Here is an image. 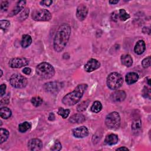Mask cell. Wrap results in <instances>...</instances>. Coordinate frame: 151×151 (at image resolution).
Here are the masks:
<instances>
[{
    "mask_svg": "<svg viewBox=\"0 0 151 151\" xmlns=\"http://www.w3.org/2000/svg\"><path fill=\"white\" fill-rule=\"evenodd\" d=\"M88 14V8L84 4H80L78 6L76 11V17L79 21H83Z\"/></svg>",
    "mask_w": 151,
    "mask_h": 151,
    "instance_id": "cell-12",
    "label": "cell"
},
{
    "mask_svg": "<svg viewBox=\"0 0 151 151\" xmlns=\"http://www.w3.org/2000/svg\"><path fill=\"white\" fill-rule=\"evenodd\" d=\"M117 18L120 20L124 21L130 18V15L126 12L124 9H120L117 13Z\"/></svg>",
    "mask_w": 151,
    "mask_h": 151,
    "instance_id": "cell-25",
    "label": "cell"
},
{
    "mask_svg": "<svg viewBox=\"0 0 151 151\" xmlns=\"http://www.w3.org/2000/svg\"><path fill=\"white\" fill-rule=\"evenodd\" d=\"M146 49V45L145 42L143 40H139L137 42L134 48V51L136 54L138 55H140L143 53V52L145 51Z\"/></svg>",
    "mask_w": 151,
    "mask_h": 151,
    "instance_id": "cell-17",
    "label": "cell"
},
{
    "mask_svg": "<svg viewBox=\"0 0 151 151\" xmlns=\"http://www.w3.org/2000/svg\"><path fill=\"white\" fill-rule=\"evenodd\" d=\"M22 72L25 74H27V75H29L31 73V69L29 67H25L23 70H22Z\"/></svg>",
    "mask_w": 151,
    "mask_h": 151,
    "instance_id": "cell-39",
    "label": "cell"
},
{
    "mask_svg": "<svg viewBox=\"0 0 151 151\" xmlns=\"http://www.w3.org/2000/svg\"><path fill=\"white\" fill-rule=\"evenodd\" d=\"M102 109V105L101 103L99 101H96L93 103V104H92V106H91V111L93 113H99V111H101Z\"/></svg>",
    "mask_w": 151,
    "mask_h": 151,
    "instance_id": "cell-27",
    "label": "cell"
},
{
    "mask_svg": "<svg viewBox=\"0 0 151 151\" xmlns=\"http://www.w3.org/2000/svg\"><path fill=\"white\" fill-rule=\"evenodd\" d=\"M62 146L61 143L58 140H55L53 146L51 147L50 150H54V151H57V150H60L61 149Z\"/></svg>",
    "mask_w": 151,
    "mask_h": 151,
    "instance_id": "cell-33",
    "label": "cell"
},
{
    "mask_svg": "<svg viewBox=\"0 0 151 151\" xmlns=\"http://www.w3.org/2000/svg\"><path fill=\"white\" fill-rule=\"evenodd\" d=\"M55 119V115L53 113H50L48 116V120L50 121H53Z\"/></svg>",
    "mask_w": 151,
    "mask_h": 151,
    "instance_id": "cell-41",
    "label": "cell"
},
{
    "mask_svg": "<svg viewBox=\"0 0 151 151\" xmlns=\"http://www.w3.org/2000/svg\"><path fill=\"white\" fill-rule=\"evenodd\" d=\"M105 124L109 129H117L120 124V117L119 113L113 111L107 114L106 117Z\"/></svg>",
    "mask_w": 151,
    "mask_h": 151,
    "instance_id": "cell-5",
    "label": "cell"
},
{
    "mask_svg": "<svg viewBox=\"0 0 151 151\" xmlns=\"http://www.w3.org/2000/svg\"><path fill=\"white\" fill-rule=\"evenodd\" d=\"M28 14H29V9L28 8H25L24 10V11L20 14L19 19H21V20L25 19L28 17Z\"/></svg>",
    "mask_w": 151,
    "mask_h": 151,
    "instance_id": "cell-35",
    "label": "cell"
},
{
    "mask_svg": "<svg viewBox=\"0 0 151 151\" xmlns=\"http://www.w3.org/2000/svg\"><path fill=\"white\" fill-rule=\"evenodd\" d=\"M122 64L127 67H130L133 64V59L129 54H124L121 56Z\"/></svg>",
    "mask_w": 151,
    "mask_h": 151,
    "instance_id": "cell-21",
    "label": "cell"
},
{
    "mask_svg": "<svg viewBox=\"0 0 151 151\" xmlns=\"http://www.w3.org/2000/svg\"><path fill=\"white\" fill-rule=\"evenodd\" d=\"M32 18L36 21H48L51 19L52 15L47 9H38L32 12Z\"/></svg>",
    "mask_w": 151,
    "mask_h": 151,
    "instance_id": "cell-6",
    "label": "cell"
},
{
    "mask_svg": "<svg viewBox=\"0 0 151 151\" xmlns=\"http://www.w3.org/2000/svg\"><path fill=\"white\" fill-rule=\"evenodd\" d=\"M6 84H2L1 85V96H3L5 93V90H6Z\"/></svg>",
    "mask_w": 151,
    "mask_h": 151,
    "instance_id": "cell-38",
    "label": "cell"
},
{
    "mask_svg": "<svg viewBox=\"0 0 151 151\" xmlns=\"http://www.w3.org/2000/svg\"><path fill=\"white\" fill-rule=\"evenodd\" d=\"M85 120V117L80 113L73 115L69 119V122L71 123H81Z\"/></svg>",
    "mask_w": 151,
    "mask_h": 151,
    "instance_id": "cell-19",
    "label": "cell"
},
{
    "mask_svg": "<svg viewBox=\"0 0 151 151\" xmlns=\"http://www.w3.org/2000/svg\"><path fill=\"white\" fill-rule=\"evenodd\" d=\"M129 150V149L126 147H119L116 149V150Z\"/></svg>",
    "mask_w": 151,
    "mask_h": 151,
    "instance_id": "cell-42",
    "label": "cell"
},
{
    "mask_svg": "<svg viewBox=\"0 0 151 151\" xmlns=\"http://www.w3.org/2000/svg\"><path fill=\"white\" fill-rule=\"evenodd\" d=\"M32 43V38L29 35L25 34L22 35V40L21 41V46L23 48H27Z\"/></svg>",
    "mask_w": 151,
    "mask_h": 151,
    "instance_id": "cell-22",
    "label": "cell"
},
{
    "mask_svg": "<svg viewBox=\"0 0 151 151\" xmlns=\"http://www.w3.org/2000/svg\"><path fill=\"white\" fill-rule=\"evenodd\" d=\"M52 3V1H50V0H46V1H42L40 2V4L41 5H44L45 6H49L51 5V4Z\"/></svg>",
    "mask_w": 151,
    "mask_h": 151,
    "instance_id": "cell-37",
    "label": "cell"
},
{
    "mask_svg": "<svg viewBox=\"0 0 151 151\" xmlns=\"http://www.w3.org/2000/svg\"><path fill=\"white\" fill-rule=\"evenodd\" d=\"M142 65L144 68H147L150 66V56L145 58L142 61Z\"/></svg>",
    "mask_w": 151,
    "mask_h": 151,
    "instance_id": "cell-34",
    "label": "cell"
},
{
    "mask_svg": "<svg viewBox=\"0 0 151 151\" xmlns=\"http://www.w3.org/2000/svg\"><path fill=\"white\" fill-rule=\"evenodd\" d=\"M62 84L58 81L48 82L44 84L43 87L45 91L50 93H57L62 88Z\"/></svg>",
    "mask_w": 151,
    "mask_h": 151,
    "instance_id": "cell-9",
    "label": "cell"
},
{
    "mask_svg": "<svg viewBox=\"0 0 151 151\" xmlns=\"http://www.w3.org/2000/svg\"><path fill=\"white\" fill-rule=\"evenodd\" d=\"M119 139L118 136L115 134H110L107 135L104 140V142L106 144L108 145H114L118 142Z\"/></svg>",
    "mask_w": 151,
    "mask_h": 151,
    "instance_id": "cell-18",
    "label": "cell"
},
{
    "mask_svg": "<svg viewBox=\"0 0 151 151\" xmlns=\"http://www.w3.org/2000/svg\"><path fill=\"white\" fill-rule=\"evenodd\" d=\"M139 79V75L134 72H130L127 73L125 77V80L128 84H132Z\"/></svg>",
    "mask_w": 151,
    "mask_h": 151,
    "instance_id": "cell-16",
    "label": "cell"
},
{
    "mask_svg": "<svg viewBox=\"0 0 151 151\" xmlns=\"http://www.w3.org/2000/svg\"><path fill=\"white\" fill-rule=\"evenodd\" d=\"M150 79H149L148 80V84H149V86H150Z\"/></svg>",
    "mask_w": 151,
    "mask_h": 151,
    "instance_id": "cell-44",
    "label": "cell"
},
{
    "mask_svg": "<svg viewBox=\"0 0 151 151\" xmlns=\"http://www.w3.org/2000/svg\"><path fill=\"white\" fill-rule=\"evenodd\" d=\"M126 97V93L124 91L122 90H118L113 93L111 94V99L113 101H116V102H120L123 101Z\"/></svg>",
    "mask_w": 151,
    "mask_h": 151,
    "instance_id": "cell-14",
    "label": "cell"
},
{
    "mask_svg": "<svg viewBox=\"0 0 151 151\" xmlns=\"http://www.w3.org/2000/svg\"><path fill=\"white\" fill-rule=\"evenodd\" d=\"M28 148L32 151L40 150L42 148V143L38 139H32L28 143Z\"/></svg>",
    "mask_w": 151,
    "mask_h": 151,
    "instance_id": "cell-11",
    "label": "cell"
},
{
    "mask_svg": "<svg viewBox=\"0 0 151 151\" xmlns=\"http://www.w3.org/2000/svg\"><path fill=\"white\" fill-rule=\"evenodd\" d=\"M142 129V122L140 119H135L132 124V130L134 134L137 135L140 133Z\"/></svg>",
    "mask_w": 151,
    "mask_h": 151,
    "instance_id": "cell-15",
    "label": "cell"
},
{
    "mask_svg": "<svg viewBox=\"0 0 151 151\" xmlns=\"http://www.w3.org/2000/svg\"><path fill=\"white\" fill-rule=\"evenodd\" d=\"M119 0H116V1H109V3L110 4H116L119 2Z\"/></svg>",
    "mask_w": 151,
    "mask_h": 151,
    "instance_id": "cell-43",
    "label": "cell"
},
{
    "mask_svg": "<svg viewBox=\"0 0 151 151\" xmlns=\"http://www.w3.org/2000/svg\"><path fill=\"white\" fill-rule=\"evenodd\" d=\"M31 127V124L30 123L28 122H24L18 126V130L21 133H25L27 130H28Z\"/></svg>",
    "mask_w": 151,
    "mask_h": 151,
    "instance_id": "cell-24",
    "label": "cell"
},
{
    "mask_svg": "<svg viewBox=\"0 0 151 151\" xmlns=\"http://www.w3.org/2000/svg\"><path fill=\"white\" fill-rule=\"evenodd\" d=\"M9 3L8 1H3L1 5V9L2 11H6L8 9Z\"/></svg>",
    "mask_w": 151,
    "mask_h": 151,
    "instance_id": "cell-36",
    "label": "cell"
},
{
    "mask_svg": "<svg viewBox=\"0 0 151 151\" xmlns=\"http://www.w3.org/2000/svg\"><path fill=\"white\" fill-rule=\"evenodd\" d=\"M69 109H64L63 107H60L58 110V114L60 115L63 119H66L70 114Z\"/></svg>",
    "mask_w": 151,
    "mask_h": 151,
    "instance_id": "cell-30",
    "label": "cell"
},
{
    "mask_svg": "<svg viewBox=\"0 0 151 151\" xmlns=\"http://www.w3.org/2000/svg\"><path fill=\"white\" fill-rule=\"evenodd\" d=\"M89 102L90 101L88 100H86V101H83L82 103H81L80 104L78 105L77 106V111L78 112H82L84 110H86V108L87 107V106H88V104H89Z\"/></svg>",
    "mask_w": 151,
    "mask_h": 151,
    "instance_id": "cell-29",
    "label": "cell"
},
{
    "mask_svg": "<svg viewBox=\"0 0 151 151\" xmlns=\"http://www.w3.org/2000/svg\"><path fill=\"white\" fill-rule=\"evenodd\" d=\"M26 4V1H18L17 4L16 6L14 7V8L13 9V10L12 11V12H11L10 15L11 16L12 15H17L18 13H19L24 7L25 5Z\"/></svg>",
    "mask_w": 151,
    "mask_h": 151,
    "instance_id": "cell-20",
    "label": "cell"
},
{
    "mask_svg": "<svg viewBox=\"0 0 151 151\" xmlns=\"http://www.w3.org/2000/svg\"><path fill=\"white\" fill-rule=\"evenodd\" d=\"M2 76V70H1V77Z\"/></svg>",
    "mask_w": 151,
    "mask_h": 151,
    "instance_id": "cell-45",
    "label": "cell"
},
{
    "mask_svg": "<svg viewBox=\"0 0 151 151\" xmlns=\"http://www.w3.org/2000/svg\"><path fill=\"white\" fill-rule=\"evenodd\" d=\"M71 34V27L66 23L60 25L55 35L53 45L54 49L57 52L62 51L65 47Z\"/></svg>",
    "mask_w": 151,
    "mask_h": 151,
    "instance_id": "cell-1",
    "label": "cell"
},
{
    "mask_svg": "<svg viewBox=\"0 0 151 151\" xmlns=\"http://www.w3.org/2000/svg\"><path fill=\"white\" fill-rule=\"evenodd\" d=\"M123 79L121 74L118 73H111L107 77V85L111 90H117L122 87Z\"/></svg>",
    "mask_w": 151,
    "mask_h": 151,
    "instance_id": "cell-4",
    "label": "cell"
},
{
    "mask_svg": "<svg viewBox=\"0 0 151 151\" xmlns=\"http://www.w3.org/2000/svg\"><path fill=\"white\" fill-rule=\"evenodd\" d=\"M27 79L24 76L19 74H13L9 79L10 84L14 88H24L27 86Z\"/></svg>",
    "mask_w": 151,
    "mask_h": 151,
    "instance_id": "cell-7",
    "label": "cell"
},
{
    "mask_svg": "<svg viewBox=\"0 0 151 151\" xmlns=\"http://www.w3.org/2000/svg\"><path fill=\"white\" fill-rule=\"evenodd\" d=\"M142 31L144 34H147L149 35L150 32V29L149 27H143Z\"/></svg>",
    "mask_w": 151,
    "mask_h": 151,
    "instance_id": "cell-40",
    "label": "cell"
},
{
    "mask_svg": "<svg viewBox=\"0 0 151 151\" xmlns=\"http://www.w3.org/2000/svg\"><path fill=\"white\" fill-rule=\"evenodd\" d=\"M0 25H1V29L4 30L5 32L9 28L10 25V22L8 20H1Z\"/></svg>",
    "mask_w": 151,
    "mask_h": 151,
    "instance_id": "cell-31",
    "label": "cell"
},
{
    "mask_svg": "<svg viewBox=\"0 0 151 151\" xmlns=\"http://www.w3.org/2000/svg\"><path fill=\"white\" fill-rule=\"evenodd\" d=\"M100 67V62L96 59L91 58L84 65V70L87 72H92Z\"/></svg>",
    "mask_w": 151,
    "mask_h": 151,
    "instance_id": "cell-10",
    "label": "cell"
},
{
    "mask_svg": "<svg viewBox=\"0 0 151 151\" xmlns=\"http://www.w3.org/2000/svg\"><path fill=\"white\" fill-rule=\"evenodd\" d=\"M73 134L77 138H83L88 135V130L85 126H80L73 130Z\"/></svg>",
    "mask_w": 151,
    "mask_h": 151,
    "instance_id": "cell-13",
    "label": "cell"
},
{
    "mask_svg": "<svg viewBox=\"0 0 151 151\" xmlns=\"http://www.w3.org/2000/svg\"><path fill=\"white\" fill-rule=\"evenodd\" d=\"M36 72L40 77L45 79H49L54 76L55 70L50 64L43 62L37 66Z\"/></svg>",
    "mask_w": 151,
    "mask_h": 151,
    "instance_id": "cell-3",
    "label": "cell"
},
{
    "mask_svg": "<svg viewBox=\"0 0 151 151\" xmlns=\"http://www.w3.org/2000/svg\"><path fill=\"white\" fill-rule=\"evenodd\" d=\"M31 101L33 106H34L35 107H38L41 105L43 100H42V98L38 96V97H32L31 100Z\"/></svg>",
    "mask_w": 151,
    "mask_h": 151,
    "instance_id": "cell-28",
    "label": "cell"
},
{
    "mask_svg": "<svg viewBox=\"0 0 151 151\" xmlns=\"http://www.w3.org/2000/svg\"><path fill=\"white\" fill-rule=\"evenodd\" d=\"M11 114H12L11 110L9 108L4 107L1 109L0 116H1V118L4 119H7L11 117Z\"/></svg>",
    "mask_w": 151,
    "mask_h": 151,
    "instance_id": "cell-23",
    "label": "cell"
},
{
    "mask_svg": "<svg viewBox=\"0 0 151 151\" xmlns=\"http://www.w3.org/2000/svg\"><path fill=\"white\" fill-rule=\"evenodd\" d=\"M9 137V132L5 129L1 128L0 130V143L2 144L5 142Z\"/></svg>",
    "mask_w": 151,
    "mask_h": 151,
    "instance_id": "cell-26",
    "label": "cell"
},
{
    "mask_svg": "<svg viewBox=\"0 0 151 151\" xmlns=\"http://www.w3.org/2000/svg\"><path fill=\"white\" fill-rule=\"evenodd\" d=\"M29 64V60L25 57H15L12 58L9 61V65L11 68H18L27 65Z\"/></svg>",
    "mask_w": 151,
    "mask_h": 151,
    "instance_id": "cell-8",
    "label": "cell"
},
{
    "mask_svg": "<svg viewBox=\"0 0 151 151\" xmlns=\"http://www.w3.org/2000/svg\"><path fill=\"white\" fill-rule=\"evenodd\" d=\"M142 96L145 98L150 99V89L147 87H144L142 90Z\"/></svg>",
    "mask_w": 151,
    "mask_h": 151,
    "instance_id": "cell-32",
    "label": "cell"
},
{
    "mask_svg": "<svg viewBox=\"0 0 151 151\" xmlns=\"http://www.w3.org/2000/svg\"><path fill=\"white\" fill-rule=\"evenodd\" d=\"M87 88L86 84H78L72 92L68 93L63 98V103L68 106L75 105L80 100Z\"/></svg>",
    "mask_w": 151,
    "mask_h": 151,
    "instance_id": "cell-2",
    "label": "cell"
}]
</instances>
